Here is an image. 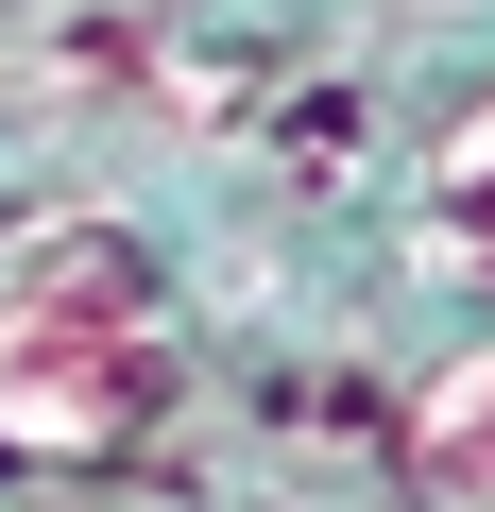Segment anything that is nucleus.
I'll return each instance as SVG.
<instances>
[{
    "label": "nucleus",
    "instance_id": "nucleus-1",
    "mask_svg": "<svg viewBox=\"0 0 495 512\" xmlns=\"http://www.w3.org/2000/svg\"><path fill=\"white\" fill-rule=\"evenodd\" d=\"M171 376H188V325H171V274L120 222H69V239L18 256V291H0V444L103 461L171 410Z\"/></svg>",
    "mask_w": 495,
    "mask_h": 512
},
{
    "label": "nucleus",
    "instance_id": "nucleus-2",
    "mask_svg": "<svg viewBox=\"0 0 495 512\" xmlns=\"http://www.w3.org/2000/svg\"><path fill=\"white\" fill-rule=\"evenodd\" d=\"M393 239H410V274L427 291H461V308H495V86L410 154V205H393Z\"/></svg>",
    "mask_w": 495,
    "mask_h": 512
},
{
    "label": "nucleus",
    "instance_id": "nucleus-3",
    "mask_svg": "<svg viewBox=\"0 0 495 512\" xmlns=\"http://www.w3.org/2000/svg\"><path fill=\"white\" fill-rule=\"evenodd\" d=\"M410 444H427V478H444V495H495V342L427 376V410H410Z\"/></svg>",
    "mask_w": 495,
    "mask_h": 512
}]
</instances>
